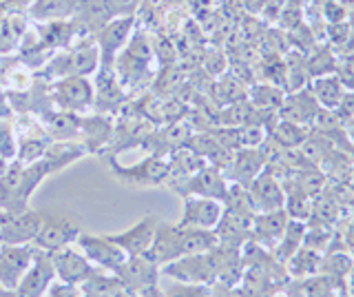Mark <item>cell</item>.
<instances>
[{
	"mask_svg": "<svg viewBox=\"0 0 354 297\" xmlns=\"http://www.w3.org/2000/svg\"><path fill=\"white\" fill-rule=\"evenodd\" d=\"M162 278L169 280H180V282H191V284H213V264H210L208 251L204 253H193V255L177 258L169 264H164L160 269Z\"/></svg>",
	"mask_w": 354,
	"mask_h": 297,
	"instance_id": "cell-12",
	"label": "cell"
},
{
	"mask_svg": "<svg viewBox=\"0 0 354 297\" xmlns=\"http://www.w3.org/2000/svg\"><path fill=\"white\" fill-rule=\"evenodd\" d=\"M140 297H164V295H162V291H160V284H158V286H153V289L144 291Z\"/></svg>",
	"mask_w": 354,
	"mask_h": 297,
	"instance_id": "cell-46",
	"label": "cell"
},
{
	"mask_svg": "<svg viewBox=\"0 0 354 297\" xmlns=\"http://www.w3.org/2000/svg\"><path fill=\"white\" fill-rule=\"evenodd\" d=\"M335 111L339 114V118L343 120V123L354 120V89H346V93H343L341 102L337 105Z\"/></svg>",
	"mask_w": 354,
	"mask_h": 297,
	"instance_id": "cell-41",
	"label": "cell"
},
{
	"mask_svg": "<svg viewBox=\"0 0 354 297\" xmlns=\"http://www.w3.org/2000/svg\"><path fill=\"white\" fill-rule=\"evenodd\" d=\"M7 164H9L7 160H3V158H0V175H3V173H5V169H7Z\"/></svg>",
	"mask_w": 354,
	"mask_h": 297,
	"instance_id": "cell-50",
	"label": "cell"
},
{
	"mask_svg": "<svg viewBox=\"0 0 354 297\" xmlns=\"http://www.w3.org/2000/svg\"><path fill=\"white\" fill-rule=\"evenodd\" d=\"M113 131H115L113 120H111L109 116H104V114L82 116L77 142L84 147L86 153H102L106 147H111Z\"/></svg>",
	"mask_w": 354,
	"mask_h": 297,
	"instance_id": "cell-21",
	"label": "cell"
},
{
	"mask_svg": "<svg viewBox=\"0 0 354 297\" xmlns=\"http://www.w3.org/2000/svg\"><path fill=\"white\" fill-rule=\"evenodd\" d=\"M348 291L350 293H354V264H352V269H350V275H348Z\"/></svg>",
	"mask_w": 354,
	"mask_h": 297,
	"instance_id": "cell-47",
	"label": "cell"
},
{
	"mask_svg": "<svg viewBox=\"0 0 354 297\" xmlns=\"http://www.w3.org/2000/svg\"><path fill=\"white\" fill-rule=\"evenodd\" d=\"M352 264H354V258L350 255L348 251H332V249H328V251L321 253L317 273H326V275H332V278H339V280L348 282Z\"/></svg>",
	"mask_w": 354,
	"mask_h": 297,
	"instance_id": "cell-36",
	"label": "cell"
},
{
	"mask_svg": "<svg viewBox=\"0 0 354 297\" xmlns=\"http://www.w3.org/2000/svg\"><path fill=\"white\" fill-rule=\"evenodd\" d=\"M42 222V211H27L11 213L5 226L0 228V244H33Z\"/></svg>",
	"mask_w": 354,
	"mask_h": 297,
	"instance_id": "cell-19",
	"label": "cell"
},
{
	"mask_svg": "<svg viewBox=\"0 0 354 297\" xmlns=\"http://www.w3.org/2000/svg\"><path fill=\"white\" fill-rule=\"evenodd\" d=\"M182 215L177 219L180 226L188 228H206V231H215L217 222L224 213V202L213 200V197H197V195H188L182 197Z\"/></svg>",
	"mask_w": 354,
	"mask_h": 297,
	"instance_id": "cell-14",
	"label": "cell"
},
{
	"mask_svg": "<svg viewBox=\"0 0 354 297\" xmlns=\"http://www.w3.org/2000/svg\"><path fill=\"white\" fill-rule=\"evenodd\" d=\"M97 80H95V98H93V107H97V111H113L122 102H124V91L118 82V73L115 67H100L97 71Z\"/></svg>",
	"mask_w": 354,
	"mask_h": 297,
	"instance_id": "cell-25",
	"label": "cell"
},
{
	"mask_svg": "<svg viewBox=\"0 0 354 297\" xmlns=\"http://www.w3.org/2000/svg\"><path fill=\"white\" fill-rule=\"evenodd\" d=\"M246 191H248V197L257 213L283 208V202H286L283 184L279 178H274L270 171L263 169L257 178L246 186Z\"/></svg>",
	"mask_w": 354,
	"mask_h": 297,
	"instance_id": "cell-18",
	"label": "cell"
},
{
	"mask_svg": "<svg viewBox=\"0 0 354 297\" xmlns=\"http://www.w3.org/2000/svg\"><path fill=\"white\" fill-rule=\"evenodd\" d=\"M160 291L164 297H208L210 284H191L166 278V284H160Z\"/></svg>",
	"mask_w": 354,
	"mask_h": 297,
	"instance_id": "cell-37",
	"label": "cell"
},
{
	"mask_svg": "<svg viewBox=\"0 0 354 297\" xmlns=\"http://www.w3.org/2000/svg\"><path fill=\"white\" fill-rule=\"evenodd\" d=\"M109 20H113V16L109 14L104 0H77V9L71 23L75 25L77 34L86 38V36H95Z\"/></svg>",
	"mask_w": 354,
	"mask_h": 297,
	"instance_id": "cell-24",
	"label": "cell"
},
{
	"mask_svg": "<svg viewBox=\"0 0 354 297\" xmlns=\"http://www.w3.org/2000/svg\"><path fill=\"white\" fill-rule=\"evenodd\" d=\"M346 289V280L332 278V275L326 273H315L306 280H299V293H301V297H339Z\"/></svg>",
	"mask_w": 354,
	"mask_h": 297,
	"instance_id": "cell-31",
	"label": "cell"
},
{
	"mask_svg": "<svg viewBox=\"0 0 354 297\" xmlns=\"http://www.w3.org/2000/svg\"><path fill=\"white\" fill-rule=\"evenodd\" d=\"M113 275L120 280V284L124 286V291L140 297L144 291L153 289L160 284V267L147 255H136L127 258L120 267L113 271Z\"/></svg>",
	"mask_w": 354,
	"mask_h": 297,
	"instance_id": "cell-8",
	"label": "cell"
},
{
	"mask_svg": "<svg viewBox=\"0 0 354 297\" xmlns=\"http://www.w3.org/2000/svg\"><path fill=\"white\" fill-rule=\"evenodd\" d=\"M290 222L286 208H277V211H263L257 213L252 219V231H250V242L259 244L266 251H272L277 242L281 240L283 231Z\"/></svg>",
	"mask_w": 354,
	"mask_h": 297,
	"instance_id": "cell-22",
	"label": "cell"
},
{
	"mask_svg": "<svg viewBox=\"0 0 354 297\" xmlns=\"http://www.w3.org/2000/svg\"><path fill=\"white\" fill-rule=\"evenodd\" d=\"M208 258H210V264H213L215 282L228 284V286H239L241 273H243L241 249L226 246V244H219L217 242L213 249H208Z\"/></svg>",
	"mask_w": 354,
	"mask_h": 297,
	"instance_id": "cell-23",
	"label": "cell"
},
{
	"mask_svg": "<svg viewBox=\"0 0 354 297\" xmlns=\"http://www.w3.org/2000/svg\"><path fill=\"white\" fill-rule=\"evenodd\" d=\"M136 29V16L113 18L93 36L100 51V67H113L118 51L127 47V42Z\"/></svg>",
	"mask_w": 354,
	"mask_h": 297,
	"instance_id": "cell-10",
	"label": "cell"
},
{
	"mask_svg": "<svg viewBox=\"0 0 354 297\" xmlns=\"http://www.w3.org/2000/svg\"><path fill=\"white\" fill-rule=\"evenodd\" d=\"M51 173L53 171L47 160L9 162L5 173L0 175V208H5L7 213L27 211L29 197L40 186V182Z\"/></svg>",
	"mask_w": 354,
	"mask_h": 297,
	"instance_id": "cell-2",
	"label": "cell"
},
{
	"mask_svg": "<svg viewBox=\"0 0 354 297\" xmlns=\"http://www.w3.org/2000/svg\"><path fill=\"white\" fill-rule=\"evenodd\" d=\"M131 297H136V295H131Z\"/></svg>",
	"mask_w": 354,
	"mask_h": 297,
	"instance_id": "cell-52",
	"label": "cell"
},
{
	"mask_svg": "<svg viewBox=\"0 0 354 297\" xmlns=\"http://www.w3.org/2000/svg\"><path fill=\"white\" fill-rule=\"evenodd\" d=\"M308 134H310L308 127L288 123V120H279V118H277V123L268 131V136L279 147H283V149H297V147H301V142L308 138Z\"/></svg>",
	"mask_w": 354,
	"mask_h": 297,
	"instance_id": "cell-34",
	"label": "cell"
},
{
	"mask_svg": "<svg viewBox=\"0 0 354 297\" xmlns=\"http://www.w3.org/2000/svg\"><path fill=\"white\" fill-rule=\"evenodd\" d=\"M100 69V51L93 36L77 42V47L71 51L53 56L49 64H44V71L55 78H64V75H91Z\"/></svg>",
	"mask_w": 354,
	"mask_h": 297,
	"instance_id": "cell-4",
	"label": "cell"
},
{
	"mask_svg": "<svg viewBox=\"0 0 354 297\" xmlns=\"http://www.w3.org/2000/svg\"><path fill=\"white\" fill-rule=\"evenodd\" d=\"M104 5L113 18H127V16H136L140 0H104Z\"/></svg>",
	"mask_w": 354,
	"mask_h": 297,
	"instance_id": "cell-40",
	"label": "cell"
},
{
	"mask_svg": "<svg viewBox=\"0 0 354 297\" xmlns=\"http://www.w3.org/2000/svg\"><path fill=\"white\" fill-rule=\"evenodd\" d=\"M33 0H3L0 5V12H27V7Z\"/></svg>",
	"mask_w": 354,
	"mask_h": 297,
	"instance_id": "cell-44",
	"label": "cell"
},
{
	"mask_svg": "<svg viewBox=\"0 0 354 297\" xmlns=\"http://www.w3.org/2000/svg\"><path fill=\"white\" fill-rule=\"evenodd\" d=\"M306 62H308L310 80L317 78V75H326V73H335L337 71V60L326 49H319L315 56H306Z\"/></svg>",
	"mask_w": 354,
	"mask_h": 297,
	"instance_id": "cell-39",
	"label": "cell"
},
{
	"mask_svg": "<svg viewBox=\"0 0 354 297\" xmlns=\"http://www.w3.org/2000/svg\"><path fill=\"white\" fill-rule=\"evenodd\" d=\"M75 246L84 253V258L93 264L97 271H109L113 273L122 262L127 260L124 251L118 244L109 240V235H93V233H82L77 235Z\"/></svg>",
	"mask_w": 354,
	"mask_h": 297,
	"instance_id": "cell-11",
	"label": "cell"
},
{
	"mask_svg": "<svg viewBox=\"0 0 354 297\" xmlns=\"http://www.w3.org/2000/svg\"><path fill=\"white\" fill-rule=\"evenodd\" d=\"M286 91L281 87L270 84V82H259V84H252V89L248 91V102L259 109V111H277L283 100Z\"/></svg>",
	"mask_w": 354,
	"mask_h": 297,
	"instance_id": "cell-35",
	"label": "cell"
},
{
	"mask_svg": "<svg viewBox=\"0 0 354 297\" xmlns=\"http://www.w3.org/2000/svg\"><path fill=\"white\" fill-rule=\"evenodd\" d=\"M339 297H354V293H350V291L346 289V291H343V293H341Z\"/></svg>",
	"mask_w": 354,
	"mask_h": 297,
	"instance_id": "cell-51",
	"label": "cell"
},
{
	"mask_svg": "<svg viewBox=\"0 0 354 297\" xmlns=\"http://www.w3.org/2000/svg\"><path fill=\"white\" fill-rule=\"evenodd\" d=\"M0 118H9V105H7V96L0 89Z\"/></svg>",
	"mask_w": 354,
	"mask_h": 297,
	"instance_id": "cell-45",
	"label": "cell"
},
{
	"mask_svg": "<svg viewBox=\"0 0 354 297\" xmlns=\"http://www.w3.org/2000/svg\"><path fill=\"white\" fill-rule=\"evenodd\" d=\"M9 215H11V213H7L5 208H0V228L5 226V222H7V219H9Z\"/></svg>",
	"mask_w": 354,
	"mask_h": 297,
	"instance_id": "cell-49",
	"label": "cell"
},
{
	"mask_svg": "<svg viewBox=\"0 0 354 297\" xmlns=\"http://www.w3.org/2000/svg\"><path fill=\"white\" fill-rule=\"evenodd\" d=\"M319 260H321V253L304 244L290 260L286 262L288 278L290 280H306V278H310V275H315L319 269Z\"/></svg>",
	"mask_w": 354,
	"mask_h": 297,
	"instance_id": "cell-33",
	"label": "cell"
},
{
	"mask_svg": "<svg viewBox=\"0 0 354 297\" xmlns=\"http://www.w3.org/2000/svg\"><path fill=\"white\" fill-rule=\"evenodd\" d=\"M304 237H306V222H301V219H290L281 240L277 242V246L270 251V255L286 267V262L304 246Z\"/></svg>",
	"mask_w": 354,
	"mask_h": 297,
	"instance_id": "cell-32",
	"label": "cell"
},
{
	"mask_svg": "<svg viewBox=\"0 0 354 297\" xmlns=\"http://www.w3.org/2000/svg\"><path fill=\"white\" fill-rule=\"evenodd\" d=\"M77 0H33L27 7V16L33 23H55V20L73 18Z\"/></svg>",
	"mask_w": 354,
	"mask_h": 297,
	"instance_id": "cell-28",
	"label": "cell"
},
{
	"mask_svg": "<svg viewBox=\"0 0 354 297\" xmlns=\"http://www.w3.org/2000/svg\"><path fill=\"white\" fill-rule=\"evenodd\" d=\"M169 189L180 197L197 195V197H213V200L224 202L230 189V182L226 180V175L221 169L206 164V167H202L197 173H193L191 178L177 182L169 186Z\"/></svg>",
	"mask_w": 354,
	"mask_h": 297,
	"instance_id": "cell-7",
	"label": "cell"
},
{
	"mask_svg": "<svg viewBox=\"0 0 354 297\" xmlns=\"http://www.w3.org/2000/svg\"><path fill=\"white\" fill-rule=\"evenodd\" d=\"M44 297H82V293H80V289H77V286H69V284L55 280L49 286V291L44 293Z\"/></svg>",
	"mask_w": 354,
	"mask_h": 297,
	"instance_id": "cell-42",
	"label": "cell"
},
{
	"mask_svg": "<svg viewBox=\"0 0 354 297\" xmlns=\"http://www.w3.org/2000/svg\"><path fill=\"white\" fill-rule=\"evenodd\" d=\"M80 114L51 109V111L44 114L42 127L47 131L49 140H77V136H80Z\"/></svg>",
	"mask_w": 354,
	"mask_h": 297,
	"instance_id": "cell-26",
	"label": "cell"
},
{
	"mask_svg": "<svg viewBox=\"0 0 354 297\" xmlns=\"http://www.w3.org/2000/svg\"><path fill=\"white\" fill-rule=\"evenodd\" d=\"M166 162H169V178H166V186H173L177 182L191 178L193 173H197L202 167H206V162L188 147H180L173 153H169V156H166Z\"/></svg>",
	"mask_w": 354,
	"mask_h": 297,
	"instance_id": "cell-27",
	"label": "cell"
},
{
	"mask_svg": "<svg viewBox=\"0 0 354 297\" xmlns=\"http://www.w3.org/2000/svg\"><path fill=\"white\" fill-rule=\"evenodd\" d=\"M51 262L55 269V280L69 284V286H77V289L97 273V269L84 258V253L75 244L53 251Z\"/></svg>",
	"mask_w": 354,
	"mask_h": 297,
	"instance_id": "cell-9",
	"label": "cell"
},
{
	"mask_svg": "<svg viewBox=\"0 0 354 297\" xmlns=\"http://www.w3.org/2000/svg\"><path fill=\"white\" fill-rule=\"evenodd\" d=\"M208 297H243L241 291H239V286H228V284H210V293Z\"/></svg>",
	"mask_w": 354,
	"mask_h": 297,
	"instance_id": "cell-43",
	"label": "cell"
},
{
	"mask_svg": "<svg viewBox=\"0 0 354 297\" xmlns=\"http://www.w3.org/2000/svg\"><path fill=\"white\" fill-rule=\"evenodd\" d=\"M217 244L215 231L206 228H188L180 224L160 222L155 231L153 244L147 251V258L153 260L162 269L177 258L193 255V253H204Z\"/></svg>",
	"mask_w": 354,
	"mask_h": 297,
	"instance_id": "cell-1",
	"label": "cell"
},
{
	"mask_svg": "<svg viewBox=\"0 0 354 297\" xmlns=\"http://www.w3.org/2000/svg\"><path fill=\"white\" fill-rule=\"evenodd\" d=\"M109 169L122 184L129 186H166L169 178V162L162 156H147L142 162L136 164H120L113 156L109 158Z\"/></svg>",
	"mask_w": 354,
	"mask_h": 297,
	"instance_id": "cell-3",
	"label": "cell"
},
{
	"mask_svg": "<svg viewBox=\"0 0 354 297\" xmlns=\"http://www.w3.org/2000/svg\"><path fill=\"white\" fill-rule=\"evenodd\" d=\"M82 156H86V151L77 140H51L47 151H44L42 160H47L51 171L58 173L60 169L69 167V164H73L77 158H82Z\"/></svg>",
	"mask_w": 354,
	"mask_h": 297,
	"instance_id": "cell-30",
	"label": "cell"
},
{
	"mask_svg": "<svg viewBox=\"0 0 354 297\" xmlns=\"http://www.w3.org/2000/svg\"><path fill=\"white\" fill-rule=\"evenodd\" d=\"M18 156V136L11 118H0V158L14 162Z\"/></svg>",
	"mask_w": 354,
	"mask_h": 297,
	"instance_id": "cell-38",
	"label": "cell"
},
{
	"mask_svg": "<svg viewBox=\"0 0 354 297\" xmlns=\"http://www.w3.org/2000/svg\"><path fill=\"white\" fill-rule=\"evenodd\" d=\"M80 233H82V228L73 217L64 215V213L42 211L40 231H38L36 240H33V246L40 249V251L53 253L58 249L75 244V240Z\"/></svg>",
	"mask_w": 354,
	"mask_h": 297,
	"instance_id": "cell-5",
	"label": "cell"
},
{
	"mask_svg": "<svg viewBox=\"0 0 354 297\" xmlns=\"http://www.w3.org/2000/svg\"><path fill=\"white\" fill-rule=\"evenodd\" d=\"M93 84L86 75H64L51 87V102L62 111L84 114L93 109Z\"/></svg>",
	"mask_w": 354,
	"mask_h": 297,
	"instance_id": "cell-6",
	"label": "cell"
},
{
	"mask_svg": "<svg viewBox=\"0 0 354 297\" xmlns=\"http://www.w3.org/2000/svg\"><path fill=\"white\" fill-rule=\"evenodd\" d=\"M266 169V158L259 147H243L232 151L230 162L226 164L224 175L230 184L248 186Z\"/></svg>",
	"mask_w": 354,
	"mask_h": 297,
	"instance_id": "cell-17",
	"label": "cell"
},
{
	"mask_svg": "<svg viewBox=\"0 0 354 297\" xmlns=\"http://www.w3.org/2000/svg\"><path fill=\"white\" fill-rule=\"evenodd\" d=\"M319 109H321L319 102L315 100V96L310 93V89L306 87V89L288 91L283 96L279 109H277V118L310 129V125H313V120H315Z\"/></svg>",
	"mask_w": 354,
	"mask_h": 297,
	"instance_id": "cell-20",
	"label": "cell"
},
{
	"mask_svg": "<svg viewBox=\"0 0 354 297\" xmlns=\"http://www.w3.org/2000/svg\"><path fill=\"white\" fill-rule=\"evenodd\" d=\"M308 89L315 96L319 107H324V109H337L343 93H346V87H343L337 71L326 73V75H317V78L308 82Z\"/></svg>",
	"mask_w": 354,
	"mask_h": 297,
	"instance_id": "cell-29",
	"label": "cell"
},
{
	"mask_svg": "<svg viewBox=\"0 0 354 297\" xmlns=\"http://www.w3.org/2000/svg\"><path fill=\"white\" fill-rule=\"evenodd\" d=\"M0 297H18L16 291H11V289H5V286H0Z\"/></svg>",
	"mask_w": 354,
	"mask_h": 297,
	"instance_id": "cell-48",
	"label": "cell"
},
{
	"mask_svg": "<svg viewBox=\"0 0 354 297\" xmlns=\"http://www.w3.org/2000/svg\"><path fill=\"white\" fill-rule=\"evenodd\" d=\"M53 282H55V269L51 262V253L36 249L27 273L22 275V280L16 286V295L18 297H44V293L49 291V286Z\"/></svg>",
	"mask_w": 354,
	"mask_h": 297,
	"instance_id": "cell-13",
	"label": "cell"
},
{
	"mask_svg": "<svg viewBox=\"0 0 354 297\" xmlns=\"http://www.w3.org/2000/svg\"><path fill=\"white\" fill-rule=\"evenodd\" d=\"M33 244H0V286L16 291L33 260Z\"/></svg>",
	"mask_w": 354,
	"mask_h": 297,
	"instance_id": "cell-16",
	"label": "cell"
},
{
	"mask_svg": "<svg viewBox=\"0 0 354 297\" xmlns=\"http://www.w3.org/2000/svg\"><path fill=\"white\" fill-rule=\"evenodd\" d=\"M160 219L158 215H144L140 222H136L133 226L120 231V233H109V240L118 244L122 251H124L127 258H136V255H147V251L153 244L155 231H158Z\"/></svg>",
	"mask_w": 354,
	"mask_h": 297,
	"instance_id": "cell-15",
	"label": "cell"
}]
</instances>
